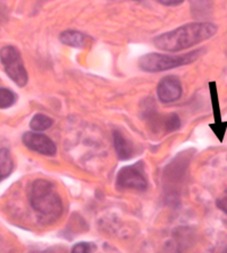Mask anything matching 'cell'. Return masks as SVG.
I'll list each match as a JSON object with an SVG mask.
<instances>
[{
    "mask_svg": "<svg viewBox=\"0 0 227 253\" xmlns=\"http://www.w3.org/2000/svg\"><path fill=\"white\" fill-rule=\"evenodd\" d=\"M53 124L52 118L45 114H37L32 117V120L30 122V127L36 132H44L49 127H51Z\"/></svg>",
    "mask_w": 227,
    "mask_h": 253,
    "instance_id": "cell-11",
    "label": "cell"
},
{
    "mask_svg": "<svg viewBox=\"0 0 227 253\" xmlns=\"http://www.w3.org/2000/svg\"><path fill=\"white\" fill-rule=\"evenodd\" d=\"M181 126L180 117L176 114H169L164 120V128L166 132H173L179 129Z\"/></svg>",
    "mask_w": 227,
    "mask_h": 253,
    "instance_id": "cell-13",
    "label": "cell"
},
{
    "mask_svg": "<svg viewBox=\"0 0 227 253\" xmlns=\"http://www.w3.org/2000/svg\"><path fill=\"white\" fill-rule=\"evenodd\" d=\"M59 40L63 44L73 48H84L88 44L86 34L75 30H66L60 33Z\"/></svg>",
    "mask_w": 227,
    "mask_h": 253,
    "instance_id": "cell-9",
    "label": "cell"
},
{
    "mask_svg": "<svg viewBox=\"0 0 227 253\" xmlns=\"http://www.w3.org/2000/svg\"><path fill=\"white\" fill-rule=\"evenodd\" d=\"M216 32L217 25L213 23H188L156 37L153 39V44L163 51L178 52L210 39Z\"/></svg>",
    "mask_w": 227,
    "mask_h": 253,
    "instance_id": "cell-1",
    "label": "cell"
},
{
    "mask_svg": "<svg viewBox=\"0 0 227 253\" xmlns=\"http://www.w3.org/2000/svg\"><path fill=\"white\" fill-rule=\"evenodd\" d=\"M28 197L34 211L44 218L55 220L63 213L64 206L60 195L55 185L47 179H36L31 183Z\"/></svg>",
    "mask_w": 227,
    "mask_h": 253,
    "instance_id": "cell-2",
    "label": "cell"
},
{
    "mask_svg": "<svg viewBox=\"0 0 227 253\" xmlns=\"http://www.w3.org/2000/svg\"><path fill=\"white\" fill-rule=\"evenodd\" d=\"M158 1L165 6H178L181 5L184 0H158Z\"/></svg>",
    "mask_w": 227,
    "mask_h": 253,
    "instance_id": "cell-16",
    "label": "cell"
},
{
    "mask_svg": "<svg viewBox=\"0 0 227 253\" xmlns=\"http://www.w3.org/2000/svg\"><path fill=\"white\" fill-rule=\"evenodd\" d=\"M182 84L176 76H166L157 86V95L164 103H172L182 97Z\"/></svg>",
    "mask_w": 227,
    "mask_h": 253,
    "instance_id": "cell-7",
    "label": "cell"
},
{
    "mask_svg": "<svg viewBox=\"0 0 227 253\" xmlns=\"http://www.w3.org/2000/svg\"><path fill=\"white\" fill-rule=\"evenodd\" d=\"M203 53V49L187 52L185 55L179 56H169V55H160V53H147L142 56L138 60V66L142 71L149 73H158L164 71H169L173 68L184 66V65L192 64L197 60Z\"/></svg>",
    "mask_w": 227,
    "mask_h": 253,
    "instance_id": "cell-3",
    "label": "cell"
},
{
    "mask_svg": "<svg viewBox=\"0 0 227 253\" xmlns=\"http://www.w3.org/2000/svg\"><path fill=\"white\" fill-rule=\"evenodd\" d=\"M0 61H1L6 74L13 80L18 86H25L29 81L28 72L24 67V63L20 51L13 45H5L0 50Z\"/></svg>",
    "mask_w": 227,
    "mask_h": 253,
    "instance_id": "cell-4",
    "label": "cell"
},
{
    "mask_svg": "<svg viewBox=\"0 0 227 253\" xmlns=\"http://www.w3.org/2000/svg\"><path fill=\"white\" fill-rule=\"evenodd\" d=\"M14 169V160L7 149H0V182L11 174Z\"/></svg>",
    "mask_w": 227,
    "mask_h": 253,
    "instance_id": "cell-10",
    "label": "cell"
},
{
    "mask_svg": "<svg viewBox=\"0 0 227 253\" xmlns=\"http://www.w3.org/2000/svg\"><path fill=\"white\" fill-rule=\"evenodd\" d=\"M216 206L222 210L223 212H225L227 214V192L223 195V197L217 199Z\"/></svg>",
    "mask_w": 227,
    "mask_h": 253,
    "instance_id": "cell-15",
    "label": "cell"
},
{
    "mask_svg": "<svg viewBox=\"0 0 227 253\" xmlns=\"http://www.w3.org/2000/svg\"><path fill=\"white\" fill-rule=\"evenodd\" d=\"M17 100V95L6 87H0V109L9 108Z\"/></svg>",
    "mask_w": 227,
    "mask_h": 253,
    "instance_id": "cell-12",
    "label": "cell"
},
{
    "mask_svg": "<svg viewBox=\"0 0 227 253\" xmlns=\"http://www.w3.org/2000/svg\"><path fill=\"white\" fill-rule=\"evenodd\" d=\"M23 143L30 150L44 156H55L57 153L56 144L47 135L37 132H26L22 137Z\"/></svg>",
    "mask_w": 227,
    "mask_h": 253,
    "instance_id": "cell-6",
    "label": "cell"
},
{
    "mask_svg": "<svg viewBox=\"0 0 227 253\" xmlns=\"http://www.w3.org/2000/svg\"><path fill=\"white\" fill-rule=\"evenodd\" d=\"M97 250L95 244L90 242H80L76 243L72 249L73 253H90Z\"/></svg>",
    "mask_w": 227,
    "mask_h": 253,
    "instance_id": "cell-14",
    "label": "cell"
},
{
    "mask_svg": "<svg viewBox=\"0 0 227 253\" xmlns=\"http://www.w3.org/2000/svg\"><path fill=\"white\" fill-rule=\"evenodd\" d=\"M113 136H114V147H115V150L117 152L118 158L121 160H128L130 158H132L134 153L132 143H131V142L126 139V137L123 135L118 129H115L113 133Z\"/></svg>",
    "mask_w": 227,
    "mask_h": 253,
    "instance_id": "cell-8",
    "label": "cell"
},
{
    "mask_svg": "<svg viewBox=\"0 0 227 253\" xmlns=\"http://www.w3.org/2000/svg\"><path fill=\"white\" fill-rule=\"evenodd\" d=\"M116 184L118 189L121 190H147L148 178L145 175L143 163L138 162L134 165L123 167L117 175Z\"/></svg>",
    "mask_w": 227,
    "mask_h": 253,
    "instance_id": "cell-5",
    "label": "cell"
}]
</instances>
